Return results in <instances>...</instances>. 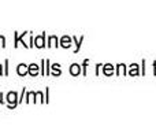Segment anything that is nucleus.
I'll use <instances>...</instances> for the list:
<instances>
[{"label":"nucleus","instance_id":"5","mask_svg":"<svg viewBox=\"0 0 156 137\" xmlns=\"http://www.w3.org/2000/svg\"><path fill=\"white\" fill-rule=\"evenodd\" d=\"M71 73H73V74H78V66L77 65H74L73 67H71Z\"/></svg>","mask_w":156,"mask_h":137},{"label":"nucleus","instance_id":"4","mask_svg":"<svg viewBox=\"0 0 156 137\" xmlns=\"http://www.w3.org/2000/svg\"><path fill=\"white\" fill-rule=\"evenodd\" d=\"M36 47H38V48L44 47V34L41 36V37H37V38H36Z\"/></svg>","mask_w":156,"mask_h":137},{"label":"nucleus","instance_id":"7","mask_svg":"<svg viewBox=\"0 0 156 137\" xmlns=\"http://www.w3.org/2000/svg\"><path fill=\"white\" fill-rule=\"evenodd\" d=\"M0 74H2V66H0Z\"/></svg>","mask_w":156,"mask_h":137},{"label":"nucleus","instance_id":"3","mask_svg":"<svg viewBox=\"0 0 156 137\" xmlns=\"http://www.w3.org/2000/svg\"><path fill=\"white\" fill-rule=\"evenodd\" d=\"M29 74H32V75H36L38 73V66L37 65H30L29 66Z\"/></svg>","mask_w":156,"mask_h":137},{"label":"nucleus","instance_id":"1","mask_svg":"<svg viewBox=\"0 0 156 137\" xmlns=\"http://www.w3.org/2000/svg\"><path fill=\"white\" fill-rule=\"evenodd\" d=\"M7 102L10 103V107L16 106V93L15 92H10V93L7 95Z\"/></svg>","mask_w":156,"mask_h":137},{"label":"nucleus","instance_id":"6","mask_svg":"<svg viewBox=\"0 0 156 137\" xmlns=\"http://www.w3.org/2000/svg\"><path fill=\"white\" fill-rule=\"evenodd\" d=\"M5 45V40L3 36H0V47H4Z\"/></svg>","mask_w":156,"mask_h":137},{"label":"nucleus","instance_id":"2","mask_svg":"<svg viewBox=\"0 0 156 137\" xmlns=\"http://www.w3.org/2000/svg\"><path fill=\"white\" fill-rule=\"evenodd\" d=\"M16 71H18V74H19V75H25L27 71H29V69L26 67V65H23V63H21V65L18 66V70H16Z\"/></svg>","mask_w":156,"mask_h":137}]
</instances>
